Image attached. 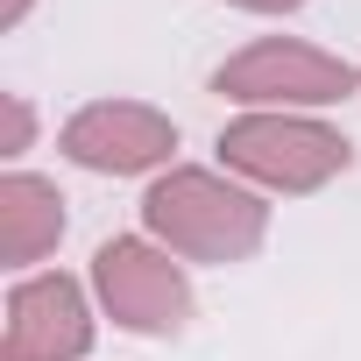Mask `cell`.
I'll return each mask as SVG.
<instances>
[{
  "label": "cell",
  "instance_id": "6da1fadb",
  "mask_svg": "<svg viewBox=\"0 0 361 361\" xmlns=\"http://www.w3.org/2000/svg\"><path fill=\"white\" fill-rule=\"evenodd\" d=\"M142 234L163 241L177 262L234 269L269 241V199L213 163H170L142 192Z\"/></svg>",
  "mask_w": 361,
  "mask_h": 361
},
{
  "label": "cell",
  "instance_id": "7a4b0ae2",
  "mask_svg": "<svg viewBox=\"0 0 361 361\" xmlns=\"http://www.w3.org/2000/svg\"><path fill=\"white\" fill-rule=\"evenodd\" d=\"M213 149L220 170H234L262 199H312L354 170V142L326 114H234Z\"/></svg>",
  "mask_w": 361,
  "mask_h": 361
},
{
  "label": "cell",
  "instance_id": "3957f363",
  "mask_svg": "<svg viewBox=\"0 0 361 361\" xmlns=\"http://www.w3.org/2000/svg\"><path fill=\"white\" fill-rule=\"evenodd\" d=\"M213 92L241 114H326L361 92V64L305 36H255L213 71Z\"/></svg>",
  "mask_w": 361,
  "mask_h": 361
},
{
  "label": "cell",
  "instance_id": "277c9868",
  "mask_svg": "<svg viewBox=\"0 0 361 361\" xmlns=\"http://www.w3.org/2000/svg\"><path fill=\"white\" fill-rule=\"evenodd\" d=\"M92 298H99V319H114L121 333L135 340H177L192 326V262H177L163 241L149 234H114L92 248V269H85Z\"/></svg>",
  "mask_w": 361,
  "mask_h": 361
},
{
  "label": "cell",
  "instance_id": "5b68a950",
  "mask_svg": "<svg viewBox=\"0 0 361 361\" xmlns=\"http://www.w3.org/2000/svg\"><path fill=\"white\" fill-rule=\"evenodd\" d=\"M57 149L92 177H163L177 163V121L149 99H85L57 128Z\"/></svg>",
  "mask_w": 361,
  "mask_h": 361
},
{
  "label": "cell",
  "instance_id": "8992f818",
  "mask_svg": "<svg viewBox=\"0 0 361 361\" xmlns=\"http://www.w3.org/2000/svg\"><path fill=\"white\" fill-rule=\"evenodd\" d=\"M99 340V298L71 269L15 276L8 326H0V361H85Z\"/></svg>",
  "mask_w": 361,
  "mask_h": 361
},
{
  "label": "cell",
  "instance_id": "52a82bcc",
  "mask_svg": "<svg viewBox=\"0 0 361 361\" xmlns=\"http://www.w3.org/2000/svg\"><path fill=\"white\" fill-rule=\"evenodd\" d=\"M64 227H71V213H64L57 177H36V170L0 177V255H8L15 276H36V262L57 255Z\"/></svg>",
  "mask_w": 361,
  "mask_h": 361
},
{
  "label": "cell",
  "instance_id": "ba28073f",
  "mask_svg": "<svg viewBox=\"0 0 361 361\" xmlns=\"http://www.w3.org/2000/svg\"><path fill=\"white\" fill-rule=\"evenodd\" d=\"M0 106H8V149H0V156H29L36 149V106H29V92H8V99H0Z\"/></svg>",
  "mask_w": 361,
  "mask_h": 361
},
{
  "label": "cell",
  "instance_id": "9c48e42d",
  "mask_svg": "<svg viewBox=\"0 0 361 361\" xmlns=\"http://www.w3.org/2000/svg\"><path fill=\"white\" fill-rule=\"evenodd\" d=\"M227 8H241V15H298L305 0H227Z\"/></svg>",
  "mask_w": 361,
  "mask_h": 361
},
{
  "label": "cell",
  "instance_id": "30bf717a",
  "mask_svg": "<svg viewBox=\"0 0 361 361\" xmlns=\"http://www.w3.org/2000/svg\"><path fill=\"white\" fill-rule=\"evenodd\" d=\"M29 8H36V0H0V29H22Z\"/></svg>",
  "mask_w": 361,
  "mask_h": 361
}]
</instances>
